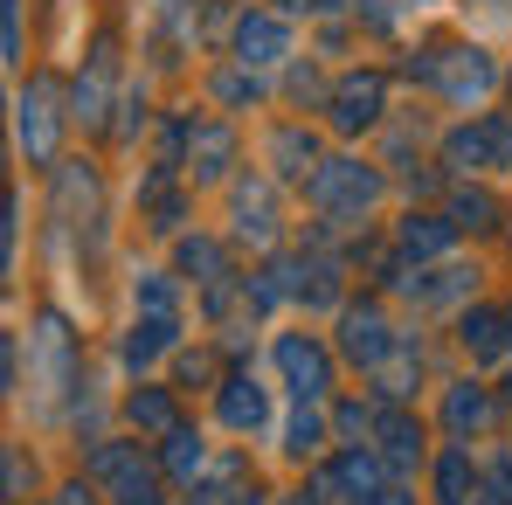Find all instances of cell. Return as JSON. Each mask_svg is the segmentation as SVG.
<instances>
[{
  "instance_id": "obj_1",
  "label": "cell",
  "mask_w": 512,
  "mask_h": 505,
  "mask_svg": "<svg viewBox=\"0 0 512 505\" xmlns=\"http://www.w3.org/2000/svg\"><path fill=\"white\" fill-rule=\"evenodd\" d=\"M277 367H284V381H291V395L298 402H319L326 388H333V360H326V346L319 339H277Z\"/></svg>"
},
{
  "instance_id": "obj_2",
  "label": "cell",
  "mask_w": 512,
  "mask_h": 505,
  "mask_svg": "<svg viewBox=\"0 0 512 505\" xmlns=\"http://www.w3.org/2000/svg\"><path fill=\"white\" fill-rule=\"evenodd\" d=\"M28 346H35V381H42V402H56V395L70 388V326H63V319H42V326L28 333Z\"/></svg>"
},
{
  "instance_id": "obj_3",
  "label": "cell",
  "mask_w": 512,
  "mask_h": 505,
  "mask_svg": "<svg viewBox=\"0 0 512 505\" xmlns=\"http://www.w3.org/2000/svg\"><path fill=\"white\" fill-rule=\"evenodd\" d=\"M423 77H436L457 104H478V97L492 90V63H485V49H450L443 63H429Z\"/></svg>"
},
{
  "instance_id": "obj_4",
  "label": "cell",
  "mask_w": 512,
  "mask_h": 505,
  "mask_svg": "<svg viewBox=\"0 0 512 505\" xmlns=\"http://www.w3.org/2000/svg\"><path fill=\"white\" fill-rule=\"evenodd\" d=\"M236 56H243V63H277V56H291V28H284L277 14H243Z\"/></svg>"
},
{
  "instance_id": "obj_5",
  "label": "cell",
  "mask_w": 512,
  "mask_h": 505,
  "mask_svg": "<svg viewBox=\"0 0 512 505\" xmlns=\"http://www.w3.org/2000/svg\"><path fill=\"white\" fill-rule=\"evenodd\" d=\"M21 153L28 160H49L56 153V118H49V84L21 90Z\"/></svg>"
},
{
  "instance_id": "obj_6",
  "label": "cell",
  "mask_w": 512,
  "mask_h": 505,
  "mask_svg": "<svg viewBox=\"0 0 512 505\" xmlns=\"http://www.w3.org/2000/svg\"><path fill=\"white\" fill-rule=\"evenodd\" d=\"M312 194L333 208V201H346V208H367L374 201V173H360L353 160H326L319 167V180H312Z\"/></svg>"
},
{
  "instance_id": "obj_7",
  "label": "cell",
  "mask_w": 512,
  "mask_h": 505,
  "mask_svg": "<svg viewBox=\"0 0 512 505\" xmlns=\"http://www.w3.org/2000/svg\"><path fill=\"white\" fill-rule=\"evenodd\" d=\"M346 353H353L360 367H381V360L395 353V339H388V326H381L374 305H353V312H346Z\"/></svg>"
},
{
  "instance_id": "obj_8",
  "label": "cell",
  "mask_w": 512,
  "mask_h": 505,
  "mask_svg": "<svg viewBox=\"0 0 512 505\" xmlns=\"http://www.w3.org/2000/svg\"><path fill=\"white\" fill-rule=\"evenodd\" d=\"M381 77H346L340 90H333V125L340 132H353V125H374L381 118Z\"/></svg>"
},
{
  "instance_id": "obj_9",
  "label": "cell",
  "mask_w": 512,
  "mask_h": 505,
  "mask_svg": "<svg viewBox=\"0 0 512 505\" xmlns=\"http://www.w3.org/2000/svg\"><path fill=\"white\" fill-rule=\"evenodd\" d=\"M222 422H229V429H263V395H256V381H229Z\"/></svg>"
},
{
  "instance_id": "obj_10",
  "label": "cell",
  "mask_w": 512,
  "mask_h": 505,
  "mask_svg": "<svg viewBox=\"0 0 512 505\" xmlns=\"http://www.w3.org/2000/svg\"><path fill=\"white\" fill-rule=\"evenodd\" d=\"M160 346H173V319H167V312H153L146 326H132V339H125V360H132V367H146Z\"/></svg>"
},
{
  "instance_id": "obj_11",
  "label": "cell",
  "mask_w": 512,
  "mask_h": 505,
  "mask_svg": "<svg viewBox=\"0 0 512 505\" xmlns=\"http://www.w3.org/2000/svg\"><path fill=\"white\" fill-rule=\"evenodd\" d=\"M381 443H388V464H395V471H409V464L423 457V429H416L409 416H388V429H381Z\"/></svg>"
},
{
  "instance_id": "obj_12",
  "label": "cell",
  "mask_w": 512,
  "mask_h": 505,
  "mask_svg": "<svg viewBox=\"0 0 512 505\" xmlns=\"http://www.w3.org/2000/svg\"><path fill=\"white\" fill-rule=\"evenodd\" d=\"M464 485H471V457L464 450H443V471H436V499L464 505Z\"/></svg>"
},
{
  "instance_id": "obj_13",
  "label": "cell",
  "mask_w": 512,
  "mask_h": 505,
  "mask_svg": "<svg viewBox=\"0 0 512 505\" xmlns=\"http://www.w3.org/2000/svg\"><path fill=\"white\" fill-rule=\"evenodd\" d=\"M229 146H236V139H229L222 125H201V132H194V160H201V167H194V173H208V180H215L222 160H229Z\"/></svg>"
},
{
  "instance_id": "obj_14",
  "label": "cell",
  "mask_w": 512,
  "mask_h": 505,
  "mask_svg": "<svg viewBox=\"0 0 512 505\" xmlns=\"http://www.w3.org/2000/svg\"><path fill=\"white\" fill-rule=\"evenodd\" d=\"M443 243H450V229H436L429 215H409V222H402V250L409 256H436Z\"/></svg>"
},
{
  "instance_id": "obj_15",
  "label": "cell",
  "mask_w": 512,
  "mask_h": 505,
  "mask_svg": "<svg viewBox=\"0 0 512 505\" xmlns=\"http://www.w3.org/2000/svg\"><path fill=\"white\" fill-rule=\"evenodd\" d=\"M485 416H492V402H485V388H471V381H464V388L450 395V429H478Z\"/></svg>"
},
{
  "instance_id": "obj_16",
  "label": "cell",
  "mask_w": 512,
  "mask_h": 505,
  "mask_svg": "<svg viewBox=\"0 0 512 505\" xmlns=\"http://www.w3.org/2000/svg\"><path fill=\"white\" fill-rule=\"evenodd\" d=\"M167 471H173V478H194V471H201V436L167 429Z\"/></svg>"
},
{
  "instance_id": "obj_17",
  "label": "cell",
  "mask_w": 512,
  "mask_h": 505,
  "mask_svg": "<svg viewBox=\"0 0 512 505\" xmlns=\"http://www.w3.org/2000/svg\"><path fill=\"white\" fill-rule=\"evenodd\" d=\"M132 422L139 429H173V402L167 395H132Z\"/></svg>"
},
{
  "instance_id": "obj_18",
  "label": "cell",
  "mask_w": 512,
  "mask_h": 505,
  "mask_svg": "<svg viewBox=\"0 0 512 505\" xmlns=\"http://www.w3.org/2000/svg\"><path fill=\"white\" fill-rule=\"evenodd\" d=\"M457 229H492V194H457Z\"/></svg>"
},
{
  "instance_id": "obj_19",
  "label": "cell",
  "mask_w": 512,
  "mask_h": 505,
  "mask_svg": "<svg viewBox=\"0 0 512 505\" xmlns=\"http://www.w3.org/2000/svg\"><path fill=\"white\" fill-rule=\"evenodd\" d=\"M464 346H471V353H499V319H492V312L464 319Z\"/></svg>"
},
{
  "instance_id": "obj_20",
  "label": "cell",
  "mask_w": 512,
  "mask_h": 505,
  "mask_svg": "<svg viewBox=\"0 0 512 505\" xmlns=\"http://www.w3.org/2000/svg\"><path fill=\"white\" fill-rule=\"evenodd\" d=\"M118 505H160V485H153L146 471H125V478H118Z\"/></svg>"
},
{
  "instance_id": "obj_21",
  "label": "cell",
  "mask_w": 512,
  "mask_h": 505,
  "mask_svg": "<svg viewBox=\"0 0 512 505\" xmlns=\"http://www.w3.org/2000/svg\"><path fill=\"white\" fill-rule=\"evenodd\" d=\"M270 153L284 160V167H277V173H305V167H298V160H312V139H298V132H277V146H270Z\"/></svg>"
},
{
  "instance_id": "obj_22",
  "label": "cell",
  "mask_w": 512,
  "mask_h": 505,
  "mask_svg": "<svg viewBox=\"0 0 512 505\" xmlns=\"http://www.w3.org/2000/svg\"><path fill=\"white\" fill-rule=\"evenodd\" d=\"M180 263H187V270H201L208 284L222 277V250H215V243H187V250H180Z\"/></svg>"
},
{
  "instance_id": "obj_23",
  "label": "cell",
  "mask_w": 512,
  "mask_h": 505,
  "mask_svg": "<svg viewBox=\"0 0 512 505\" xmlns=\"http://www.w3.org/2000/svg\"><path fill=\"white\" fill-rule=\"evenodd\" d=\"M146 305H153V312H167V305H173V291H167L160 270H146Z\"/></svg>"
},
{
  "instance_id": "obj_24",
  "label": "cell",
  "mask_w": 512,
  "mask_h": 505,
  "mask_svg": "<svg viewBox=\"0 0 512 505\" xmlns=\"http://www.w3.org/2000/svg\"><path fill=\"white\" fill-rule=\"evenodd\" d=\"M319 443V416H298L291 422V450H312Z\"/></svg>"
},
{
  "instance_id": "obj_25",
  "label": "cell",
  "mask_w": 512,
  "mask_h": 505,
  "mask_svg": "<svg viewBox=\"0 0 512 505\" xmlns=\"http://www.w3.org/2000/svg\"><path fill=\"white\" fill-rule=\"evenodd\" d=\"M215 97H256V84H243V77H222V84H215Z\"/></svg>"
},
{
  "instance_id": "obj_26",
  "label": "cell",
  "mask_w": 512,
  "mask_h": 505,
  "mask_svg": "<svg viewBox=\"0 0 512 505\" xmlns=\"http://www.w3.org/2000/svg\"><path fill=\"white\" fill-rule=\"evenodd\" d=\"M63 505H90V485H70V492H63Z\"/></svg>"
},
{
  "instance_id": "obj_27",
  "label": "cell",
  "mask_w": 512,
  "mask_h": 505,
  "mask_svg": "<svg viewBox=\"0 0 512 505\" xmlns=\"http://www.w3.org/2000/svg\"><path fill=\"white\" fill-rule=\"evenodd\" d=\"M374 505H402V492H381V499H374Z\"/></svg>"
},
{
  "instance_id": "obj_28",
  "label": "cell",
  "mask_w": 512,
  "mask_h": 505,
  "mask_svg": "<svg viewBox=\"0 0 512 505\" xmlns=\"http://www.w3.org/2000/svg\"><path fill=\"white\" fill-rule=\"evenodd\" d=\"M506 402H512V381H506Z\"/></svg>"
},
{
  "instance_id": "obj_29",
  "label": "cell",
  "mask_w": 512,
  "mask_h": 505,
  "mask_svg": "<svg viewBox=\"0 0 512 505\" xmlns=\"http://www.w3.org/2000/svg\"><path fill=\"white\" fill-rule=\"evenodd\" d=\"M506 326H512V319H506Z\"/></svg>"
}]
</instances>
